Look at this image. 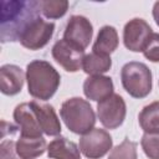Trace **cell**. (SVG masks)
<instances>
[{"mask_svg":"<svg viewBox=\"0 0 159 159\" xmlns=\"http://www.w3.org/2000/svg\"><path fill=\"white\" fill-rule=\"evenodd\" d=\"M111 67H112L111 56L91 52L88 55H84V57H83L82 70L89 76L102 75V73L109 71Z\"/></svg>","mask_w":159,"mask_h":159,"instance_id":"19","label":"cell"},{"mask_svg":"<svg viewBox=\"0 0 159 159\" xmlns=\"http://www.w3.org/2000/svg\"><path fill=\"white\" fill-rule=\"evenodd\" d=\"M47 155L51 159H81V150L76 143L58 137L47 145Z\"/></svg>","mask_w":159,"mask_h":159,"instance_id":"16","label":"cell"},{"mask_svg":"<svg viewBox=\"0 0 159 159\" xmlns=\"http://www.w3.org/2000/svg\"><path fill=\"white\" fill-rule=\"evenodd\" d=\"M51 53L53 60L67 72H77L80 68H82L84 51L70 43L65 39L55 42Z\"/></svg>","mask_w":159,"mask_h":159,"instance_id":"10","label":"cell"},{"mask_svg":"<svg viewBox=\"0 0 159 159\" xmlns=\"http://www.w3.org/2000/svg\"><path fill=\"white\" fill-rule=\"evenodd\" d=\"M152 34V27L145 20L140 17H134L124 25L123 43L132 52H143Z\"/></svg>","mask_w":159,"mask_h":159,"instance_id":"8","label":"cell"},{"mask_svg":"<svg viewBox=\"0 0 159 159\" xmlns=\"http://www.w3.org/2000/svg\"><path fill=\"white\" fill-rule=\"evenodd\" d=\"M127 106L122 96L113 93L108 98L98 102L97 116L102 125L107 129H116L120 127L125 119Z\"/></svg>","mask_w":159,"mask_h":159,"instance_id":"5","label":"cell"},{"mask_svg":"<svg viewBox=\"0 0 159 159\" xmlns=\"http://www.w3.org/2000/svg\"><path fill=\"white\" fill-rule=\"evenodd\" d=\"M16 143L12 139L2 138L0 144V159H17Z\"/></svg>","mask_w":159,"mask_h":159,"instance_id":"24","label":"cell"},{"mask_svg":"<svg viewBox=\"0 0 159 159\" xmlns=\"http://www.w3.org/2000/svg\"><path fill=\"white\" fill-rule=\"evenodd\" d=\"M120 81L125 92L133 98H144L152 92V72L143 62H127L120 70Z\"/></svg>","mask_w":159,"mask_h":159,"instance_id":"4","label":"cell"},{"mask_svg":"<svg viewBox=\"0 0 159 159\" xmlns=\"http://www.w3.org/2000/svg\"><path fill=\"white\" fill-rule=\"evenodd\" d=\"M14 120L20 129V135L40 138L42 137V129L39 124L36 114L29 103H20L14 109Z\"/></svg>","mask_w":159,"mask_h":159,"instance_id":"11","label":"cell"},{"mask_svg":"<svg viewBox=\"0 0 159 159\" xmlns=\"http://www.w3.org/2000/svg\"><path fill=\"white\" fill-rule=\"evenodd\" d=\"M139 125L144 133L159 134V101L145 106L138 116Z\"/></svg>","mask_w":159,"mask_h":159,"instance_id":"18","label":"cell"},{"mask_svg":"<svg viewBox=\"0 0 159 159\" xmlns=\"http://www.w3.org/2000/svg\"><path fill=\"white\" fill-rule=\"evenodd\" d=\"M0 11V40L19 41L29 25L40 17L41 4L36 0H2Z\"/></svg>","mask_w":159,"mask_h":159,"instance_id":"1","label":"cell"},{"mask_svg":"<svg viewBox=\"0 0 159 159\" xmlns=\"http://www.w3.org/2000/svg\"><path fill=\"white\" fill-rule=\"evenodd\" d=\"M29 93L40 101L50 99L61 83V76L55 67L43 60H34L26 66Z\"/></svg>","mask_w":159,"mask_h":159,"instance_id":"2","label":"cell"},{"mask_svg":"<svg viewBox=\"0 0 159 159\" xmlns=\"http://www.w3.org/2000/svg\"><path fill=\"white\" fill-rule=\"evenodd\" d=\"M93 36L91 21L82 15H72L63 31V39L81 50H86Z\"/></svg>","mask_w":159,"mask_h":159,"instance_id":"9","label":"cell"},{"mask_svg":"<svg viewBox=\"0 0 159 159\" xmlns=\"http://www.w3.org/2000/svg\"><path fill=\"white\" fill-rule=\"evenodd\" d=\"M46 147V140L42 137L32 138L20 135L16 142V153L20 159H36L45 153Z\"/></svg>","mask_w":159,"mask_h":159,"instance_id":"17","label":"cell"},{"mask_svg":"<svg viewBox=\"0 0 159 159\" xmlns=\"http://www.w3.org/2000/svg\"><path fill=\"white\" fill-rule=\"evenodd\" d=\"M113 89V81L108 76L94 75L87 77L83 82V93L91 101L101 102L112 96Z\"/></svg>","mask_w":159,"mask_h":159,"instance_id":"13","label":"cell"},{"mask_svg":"<svg viewBox=\"0 0 159 159\" xmlns=\"http://www.w3.org/2000/svg\"><path fill=\"white\" fill-rule=\"evenodd\" d=\"M30 104L36 114V118L39 120V124H40L42 132L50 137L60 135L61 134V123H60V119H58L53 107L50 104H46V103H40L37 101H31Z\"/></svg>","mask_w":159,"mask_h":159,"instance_id":"12","label":"cell"},{"mask_svg":"<svg viewBox=\"0 0 159 159\" xmlns=\"http://www.w3.org/2000/svg\"><path fill=\"white\" fill-rule=\"evenodd\" d=\"M140 145L149 159H159V134L144 133L140 139Z\"/></svg>","mask_w":159,"mask_h":159,"instance_id":"22","label":"cell"},{"mask_svg":"<svg viewBox=\"0 0 159 159\" xmlns=\"http://www.w3.org/2000/svg\"><path fill=\"white\" fill-rule=\"evenodd\" d=\"M41 12L47 19H60L68 10V1L66 0H43L40 1Z\"/></svg>","mask_w":159,"mask_h":159,"instance_id":"20","label":"cell"},{"mask_svg":"<svg viewBox=\"0 0 159 159\" xmlns=\"http://www.w3.org/2000/svg\"><path fill=\"white\" fill-rule=\"evenodd\" d=\"M143 55L152 62H159V34L153 32L143 50Z\"/></svg>","mask_w":159,"mask_h":159,"instance_id":"23","label":"cell"},{"mask_svg":"<svg viewBox=\"0 0 159 159\" xmlns=\"http://www.w3.org/2000/svg\"><path fill=\"white\" fill-rule=\"evenodd\" d=\"M25 73L16 65H2L0 67V89L6 96L17 94L24 86Z\"/></svg>","mask_w":159,"mask_h":159,"instance_id":"14","label":"cell"},{"mask_svg":"<svg viewBox=\"0 0 159 159\" xmlns=\"http://www.w3.org/2000/svg\"><path fill=\"white\" fill-rule=\"evenodd\" d=\"M137 143L125 138L120 144L114 147L108 159H137Z\"/></svg>","mask_w":159,"mask_h":159,"instance_id":"21","label":"cell"},{"mask_svg":"<svg viewBox=\"0 0 159 159\" xmlns=\"http://www.w3.org/2000/svg\"><path fill=\"white\" fill-rule=\"evenodd\" d=\"M60 116L66 127L75 134H86L94 128L96 114L89 102L81 97L66 99L60 109Z\"/></svg>","mask_w":159,"mask_h":159,"instance_id":"3","label":"cell"},{"mask_svg":"<svg viewBox=\"0 0 159 159\" xmlns=\"http://www.w3.org/2000/svg\"><path fill=\"white\" fill-rule=\"evenodd\" d=\"M113 145L109 133L101 128H93L80 138V150L88 159H99L104 157Z\"/></svg>","mask_w":159,"mask_h":159,"instance_id":"6","label":"cell"},{"mask_svg":"<svg viewBox=\"0 0 159 159\" xmlns=\"http://www.w3.org/2000/svg\"><path fill=\"white\" fill-rule=\"evenodd\" d=\"M153 17H154L155 24L159 26V1H157L153 6Z\"/></svg>","mask_w":159,"mask_h":159,"instance_id":"25","label":"cell"},{"mask_svg":"<svg viewBox=\"0 0 159 159\" xmlns=\"http://www.w3.org/2000/svg\"><path fill=\"white\" fill-rule=\"evenodd\" d=\"M55 31V24L45 21L41 16L32 21L29 27L22 32L19 41L20 43L29 50H40L45 47L51 40Z\"/></svg>","mask_w":159,"mask_h":159,"instance_id":"7","label":"cell"},{"mask_svg":"<svg viewBox=\"0 0 159 159\" xmlns=\"http://www.w3.org/2000/svg\"><path fill=\"white\" fill-rule=\"evenodd\" d=\"M119 45V39H118V32L113 26L104 25L99 29L97 39L92 46V52L101 53V55H107L109 56L112 52L117 50Z\"/></svg>","mask_w":159,"mask_h":159,"instance_id":"15","label":"cell"}]
</instances>
